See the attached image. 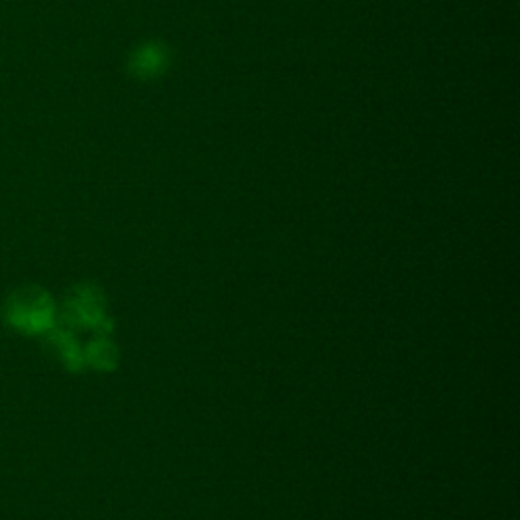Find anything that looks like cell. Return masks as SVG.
Here are the masks:
<instances>
[{"label":"cell","instance_id":"5b68a950","mask_svg":"<svg viewBox=\"0 0 520 520\" xmlns=\"http://www.w3.org/2000/svg\"><path fill=\"white\" fill-rule=\"evenodd\" d=\"M51 342L53 346L59 350L61 360L65 362V366L72 370H80L86 362H84V352L80 350L78 342L74 340L70 330H57L51 332Z\"/></svg>","mask_w":520,"mask_h":520},{"label":"cell","instance_id":"7a4b0ae2","mask_svg":"<svg viewBox=\"0 0 520 520\" xmlns=\"http://www.w3.org/2000/svg\"><path fill=\"white\" fill-rule=\"evenodd\" d=\"M9 321L27 334L51 332L55 325V305L45 291L37 287L23 289L9 301Z\"/></svg>","mask_w":520,"mask_h":520},{"label":"cell","instance_id":"3957f363","mask_svg":"<svg viewBox=\"0 0 520 520\" xmlns=\"http://www.w3.org/2000/svg\"><path fill=\"white\" fill-rule=\"evenodd\" d=\"M167 65V51L161 45H145L141 47L133 59H130V68L141 78H153L161 74Z\"/></svg>","mask_w":520,"mask_h":520},{"label":"cell","instance_id":"277c9868","mask_svg":"<svg viewBox=\"0 0 520 520\" xmlns=\"http://www.w3.org/2000/svg\"><path fill=\"white\" fill-rule=\"evenodd\" d=\"M84 362L98 370H112L118 364V350L114 342L108 340V336L98 334V338L84 352Z\"/></svg>","mask_w":520,"mask_h":520},{"label":"cell","instance_id":"6da1fadb","mask_svg":"<svg viewBox=\"0 0 520 520\" xmlns=\"http://www.w3.org/2000/svg\"><path fill=\"white\" fill-rule=\"evenodd\" d=\"M63 319L70 328H92L96 334L108 336L112 321L106 313V297L100 287L92 283L78 285L65 301Z\"/></svg>","mask_w":520,"mask_h":520}]
</instances>
